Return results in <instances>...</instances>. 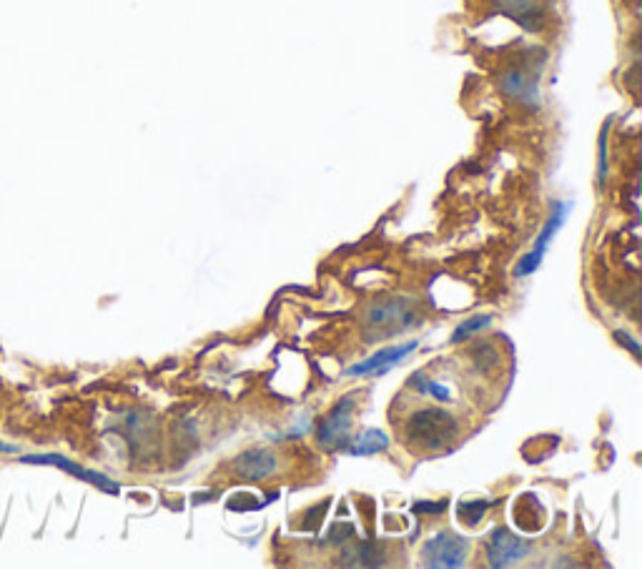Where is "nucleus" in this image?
Masks as SVG:
<instances>
[{"mask_svg": "<svg viewBox=\"0 0 642 569\" xmlns=\"http://www.w3.org/2000/svg\"><path fill=\"white\" fill-rule=\"evenodd\" d=\"M459 432V424L452 414L442 409H424L414 414L407 424V439L419 444V449H439L447 439H454Z\"/></svg>", "mask_w": 642, "mask_h": 569, "instance_id": "nucleus-1", "label": "nucleus"}, {"mask_svg": "<svg viewBox=\"0 0 642 569\" xmlns=\"http://www.w3.org/2000/svg\"><path fill=\"white\" fill-rule=\"evenodd\" d=\"M469 542L454 532H439L427 539L422 547L424 567L432 569H457L467 562Z\"/></svg>", "mask_w": 642, "mask_h": 569, "instance_id": "nucleus-2", "label": "nucleus"}, {"mask_svg": "<svg viewBox=\"0 0 642 569\" xmlns=\"http://www.w3.org/2000/svg\"><path fill=\"white\" fill-rule=\"evenodd\" d=\"M18 462L21 464H43V467L63 469V472L71 474V477L81 479V482L91 484V487L101 489V492L111 494V497H116V494L121 492V487H118L111 477H106V474H101V472H93V469L81 467V464L71 462V459L63 457V454H26V457H18Z\"/></svg>", "mask_w": 642, "mask_h": 569, "instance_id": "nucleus-3", "label": "nucleus"}, {"mask_svg": "<svg viewBox=\"0 0 642 569\" xmlns=\"http://www.w3.org/2000/svg\"><path fill=\"white\" fill-rule=\"evenodd\" d=\"M570 209H572V204H560V201H557V204L552 206V214H550V219H547V224H545V229H542V234L537 236L535 249H532L527 256H522V261L517 264V269H515V276H520V279H522V276H530V274H535L537 269H540L542 259H545L547 246H550L552 236H555L557 231L562 229V224H565V219H567V214H570Z\"/></svg>", "mask_w": 642, "mask_h": 569, "instance_id": "nucleus-4", "label": "nucleus"}, {"mask_svg": "<svg viewBox=\"0 0 642 569\" xmlns=\"http://www.w3.org/2000/svg\"><path fill=\"white\" fill-rule=\"evenodd\" d=\"M532 547L530 542H525V539L515 537L512 532H507V529H495L492 532V537L487 539V562H490V567H512V564L522 562L525 557H530Z\"/></svg>", "mask_w": 642, "mask_h": 569, "instance_id": "nucleus-5", "label": "nucleus"}, {"mask_svg": "<svg viewBox=\"0 0 642 569\" xmlns=\"http://www.w3.org/2000/svg\"><path fill=\"white\" fill-rule=\"evenodd\" d=\"M414 321H417V316H414L412 304L407 299H392L382 301V304H377L369 311L367 326L377 334H394L399 329H407Z\"/></svg>", "mask_w": 642, "mask_h": 569, "instance_id": "nucleus-6", "label": "nucleus"}, {"mask_svg": "<svg viewBox=\"0 0 642 569\" xmlns=\"http://www.w3.org/2000/svg\"><path fill=\"white\" fill-rule=\"evenodd\" d=\"M357 404L354 394L344 397L332 412L327 414V419L321 422L319 432H316V439H319L321 447H339L347 439L349 429H352V409Z\"/></svg>", "mask_w": 642, "mask_h": 569, "instance_id": "nucleus-7", "label": "nucleus"}, {"mask_svg": "<svg viewBox=\"0 0 642 569\" xmlns=\"http://www.w3.org/2000/svg\"><path fill=\"white\" fill-rule=\"evenodd\" d=\"M417 349V341H404L399 346H387V349L377 351L374 356H369L367 361H359L352 369H347V376H364V374H387L394 364L404 359L407 354Z\"/></svg>", "mask_w": 642, "mask_h": 569, "instance_id": "nucleus-8", "label": "nucleus"}, {"mask_svg": "<svg viewBox=\"0 0 642 569\" xmlns=\"http://www.w3.org/2000/svg\"><path fill=\"white\" fill-rule=\"evenodd\" d=\"M234 469L241 479L256 482V479H264L274 472L276 457L271 452H264V449H251V452H244L236 459Z\"/></svg>", "mask_w": 642, "mask_h": 569, "instance_id": "nucleus-9", "label": "nucleus"}, {"mask_svg": "<svg viewBox=\"0 0 642 569\" xmlns=\"http://www.w3.org/2000/svg\"><path fill=\"white\" fill-rule=\"evenodd\" d=\"M389 447V437L382 429H364L359 437H354V442L349 444L347 452L352 457H372V454L384 452Z\"/></svg>", "mask_w": 642, "mask_h": 569, "instance_id": "nucleus-10", "label": "nucleus"}, {"mask_svg": "<svg viewBox=\"0 0 642 569\" xmlns=\"http://www.w3.org/2000/svg\"><path fill=\"white\" fill-rule=\"evenodd\" d=\"M502 13H507L515 21L525 23L527 28H535V18H542V0H497Z\"/></svg>", "mask_w": 642, "mask_h": 569, "instance_id": "nucleus-11", "label": "nucleus"}, {"mask_svg": "<svg viewBox=\"0 0 642 569\" xmlns=\"http://www.w3.org/2000/svg\"><path fill=\"white\" fill-rule=\"evenodd\" d=\"M490 324H492V314L469 316V319L464 321V324H459L457 329H454L452 341H462V339H467V336H472V334H477V331L487 329V326H490Z\"/></svg>", "mask_w": 642, "mask_h": 569, "instance_id": "nucleus-12", "label": "nucleus"}, {"mask_svg": "<svg viewBox=\"0 0 642 569\" xmlns=\"http://www.w3.org/2000/svg\"><path fill=\"white\" fill-rule=\"evenodd\" d=\"M487 507H490V502H482V499H477V502H464L459 504V519H462L464 524H469V527H474V524H479V519L485 517Z\"/></svg>", "mask_w": 642, "mask_h": 569, "instance_id": "nucleus-13", "label": "nucleus"}, {"mask_svg": "<svg viewBox=\"0 0 642 569\" xmlns=\"http://www.w3.org/2000/svg\"><path fill=\"white\" fill-rule=\"evenodd\" d=\"M444 507H447V504H444V502H437V504H414V512H417V514H424V512H444Z\"/></svg>", "mask_w": 642, "mask_h": 569, "instance_id": "nucleus-14", "label": "nucleus"}, {"mask_svg": "<svg viewBox=\"0 0 642 569\" xmlns=\"http://www.w3.org/2000/svg\"><path fill=\"white\" fill-rule=\"evenodd\" d=\"M617 341H620V344H625V346H630V349H632V354H640V346H637V341H632L630 339V334H622V331H617Z\"/></svg>", "mask_w": 642, "mask_h": 569, "instance_id": "nucleus-15", "label": "nucleus"}, {"mask_svg": "<svg viewBox=\"0 0 642 569\" xmlns=\"http://www.w3.org/2000/svg\"><path fill=\"white\" fill-rule=\"evenodd\" d=\"M0 454H18V447H16V444L0 442Z\"/></svg>", "mask_w": 642, "mask_h": 569, "instance_id": "nucleus-16", "label": "nucleus"}]
</instances>
